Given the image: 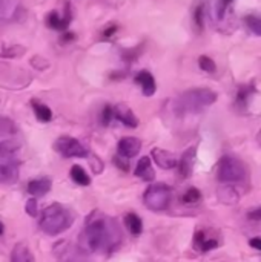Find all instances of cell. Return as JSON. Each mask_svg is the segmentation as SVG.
<instances>
[{
    "label": "cell",
    "mask_w": 261,
    "mask_h": 262,
    "mask_svg": "<svg viewBox=\"0 0 261 262\" xmlns=\"http://www.w3.org/2000/svg\"><path fill=\"white\" fill-rule=\"evenodd\" d=\"M123 241V233L117 221L103 212L94 210L85 221L80 233L82 250L91 253H114Z\"/></svg>",
    "instance_id": "6da1fadb"
},
{
    "label": "cell",
    "mask_w": 261,
    "mask_h": 262,
    "mask_svg": "<svg viewBox=\"0 0 261 262\" xmlns=\"http://www.w3.org/2000/svg\"><path fill=\"white\" fill-rule=\"evenodd\" d=\"M74 223V213L62 206V204H51L42 212L40 218V230L48 236H57L66 232Z\"/></svg>",
    "instance_id": "7a4b0ae2"
},
{
    "label": "cell",
    "mask_w": 261,
    "mask_h": 262,
    "mask_svg": "<svg viewBox=\"0 0 261 262\" xmlns=\"http://www.w3.org/2000/svg\"><path fill=\"white\" fill-rule=\"evenodd\" d=\"M217 94L211 89H191L185 92L177 101V111L180 114H197L214 104Z\"/></svg>",
    "instance_id": "3957f363"
},
{
    "label": "cell",
    "mask_w": 261,
    "mask_h": 262,
    "mask_svg": "<svg viewBox=\"0 0 261 262\" xmlns=\"http://www.w3.org/2000/svg\"><path fill=\"white\" fill-rule=\"evenodd\" d=\"M217 178L220 183H238L246 178L245 163L232 155H225L217 166Z\"/></svg>",
    "instance_id": "277c9868"
},
{
    "label": "cell",
    "mask_w": 261,
    "mask_h": 262,
    "mask_svg": "<svg viewBox=\"0 0 261 262\" xmlns=\"http://www.w3.org/2000/svg\"><path fill=\"white\" fill-rule=\"evenodd\" d=\"M172 200V190L168 184H152L143 195L145 207L151 212H163L169 207Z\"/></svg>",
    "instance_id": "5b68a950"
},
{
    "label": "cell",
    "mask_w": 261,
    "mask_h": 262,
    "mask_svg": "<svg viewBox=\"0 0 261 262\" xmlns=\"http://www.w3.org/2000/svg\"><path fill=\"white\" fill-rule=\"evenodd\" d=\"M54 149L57 154H60L65 158H88L89 152L88 149L75 138L72 137H60L54 143Z\"/></svg>",
    "instance_id": "8992f818"
},
{
    "label": "cell",
    "mask_w": 261,
    "mask_h": 262,
    "mask_svg": "<svg viewBox=\"0 0 261 262\" xmlns=\"http://www.w3.org/2000/svg\"><path fill=\"white\" fill-rule=\"evenodd\" d=\"M22 12L20 0H0V21H17Z\"/></svg>",
    "instance_id": "52a82bcc"
},
{
    "label": "cell",
    "mask_w": 261,
    "mask_h": 262,
    "mask_svg": "<svg viewBox=\"0 0 261 262\" xmlns=\"http://www.w3.org/2000/svg\"><path fill=\"white\" fill-rule=\"evenodd\" d=\"M195 158H197V149L189 147L183 152L180 161H178V172L183 178H191L194 173V166H195Z\"/></svg>",
    "instance_id": "ba28073f"
},
{
    "label": "cell",
    "mask_w": 261,
    "mask_h": 262,
    "mask_svg": "<svg viewBox=\"0 0 261 262\" xmlns=\"http://www.w3.org/2000/svg\"><path fill=\"white\" fill-rule=\"evenodd\" d=\"M117 149H118V155L125 158H134L142 149V141L135 137H123L118 141Z\"/></svg>",
    "instance_id": "9c48e42d"
},
{
    "label": "cell",
    "mask_w": 261,
    "mask_h": 262,
    "mask_svg": "<svg viewBox=\"0 0 261 262\" xmlns=\"http://www.w3.org/2000/svg\"><path fill=\"white\" fill-rule=\"evenodd\" d=\"M151 155H152V160L158 164V167H162L165 170H171L174 167H178V160L175 158V155L165 150V149L155 147V149H152Z\"/></svg>",
    "instance_id": "30bf717a"
},
{
    "label": "cell",
    "mask_w": 261,
    "mask_h": 262,
    "mask_svg": "<svg viewBox=\"0 0 261 262\" xmlns=\"http://www.w3.org/2000/svg\"><path fill=\"white\" fill-rule=\"evenodd\" d=\"M20 143L15 138L0 141V161H18Z\"/></svg>",
    "instance_id": "8fae6325"
},
{
    "label": "cell",
    "mask_w": 261,
    "mask_h": 262,
    "mask_svg": "<svg viewBox=\"0 0 261 262\" xmlns=\"http://www.w3.org/2000/svg\"><path fill=\"white\" fill-rule=\"evenodd\" d=\"M51 187H52V181L48 177L35 178L28 183V193L32 198H40V196H45L51 190Z\"/></svg>",
    "instance_id": "7c38bea8"
},
{
    "label": "cell",
    "mask_w": 261,
    "mask_h": 262,
    "mask_svg": "<svg viewBox=\"0 0 261 262\" xmlns=\"http://www.w3.org/2000/svg\"><path fill=\"white\" fill-rule=\"evenodd\" d=\"M220 243L215 238H208L203 230H197L194 235V249L200 253H208L215 250Z\"/></svg>",
    "instance_id": "4fadbf2b"
},
{
    "label": "cell",
    "mask_w": 261,
    "mask_h": 262,
    "mask_svg": "<svg viewBox=\"0 0 261 262\" xmlns=\"http://www.w3.org/2000/svg\"><path fill=\"white\" fill-rule=\"evenodd\" d=\"M18 177V161H0V183L12 184Z\"/></svg>",
    "instance_id": "5bb4252c"
},
{
    "label": "cell",
    "mask_w": 261,
    "mask_h": 262,
    "mask_svg": "<svg viewBox=\"0 0 261 262\" xmlns=\"http://www.w3.org/2000/svg\"><path fill=\"white\" fill-rule=\"evenodd\" d=\"M114 118L118 120L122 124L128 126V127H137L138 126V120L137 117L134 115V112L125 106V104H118L114 107Z\"/></svg>",
    "instance_id": "9a60e30c"
},
{
    "label": "cell",
    "mask_w": 261,
    "mask_h": 262,
    "mask_svg": "<svg viewBox=\"0 0 261 262\" xmlns=\"http://www.w3.org/2000/svg\"><path fill=\"white\" fill-rule=\"evenodd\" d=\"M55 250L63 262H89L80 249H74L72 246L63 244V249H60V246H58V247H55Z\"/></svg>",
    "instance_id": "2e32d148"
},
{
    "label": "cell",
    "mask_w": 261,
    "mask_h": 262,
    "mask_svg": "<svg viewBox=\"0 0 261 262\" xmlns=\"http://www.w3.org/2000/svg\"><path fill=\"white\" fill-rule=\"evenodd\" d=\"M135 177L145 180V181H154L155 178V170L152 167L151 158L149 157H142L137 161V167H135Z\"/></svg>",
    "instance_id": "e0dca14e"
},
{
    "label": "cell",
    "mask_w": 261,
    "mask_h": 262,
    "mask_svg": "<svg viewBox=\"0 0 261 262\" xmlns=\"http://www.w3.org/2000/svg\"><path fill=\"white\" fill-rule=\"evenodd\" d=\"M135 81L142 86V91L146 97H151L155 94V80L152 77V74H149L148 71H142L137 77H135Z\"/></svg>",
    "instance_id": "ac0fdd59"
},
{
    "label": "cell",
    "mask_w": 261,
    "mask_h": 262,
    "mask_svg": "<svg viewBox=\"0 0 261 262\" xmlns=\"http://www.w3.org/2000/svg\"><path fill=\"white\" fill-rule=\"evenodd\" d=\"M11 262H34V256L25 243H18L14 246L11 252Z\"/></svg>",
    "instance_id": "d6986e66"
},
{
    "label": "cell",
    "mask_w": 261,
    "mask_h": 262,
    "mask_svg": "<svg viewBox=\"0 0 261 262\" xmlns=\"http://www.w3.org/2000/svg\"><path fill=\"white\" fill-rule=\"evenodd\" d=\"M125 227L134 235H140L143 232V221L137 213H126L125 215Z\"/></svg>",
    "instance_id": "ffe728a7"
},
{
    "label": "cell",
    "mask_w": 261,
    "mask_h": 262,
    "mask_svg": "<svg viewBox=\"0 0 261 262\" xmlns=\"http://www.w3.org/2000/svg\"><path fill=\"white\" fill-rule=\"evenodd\" d=\"M15 134H17L15 124L9 118L0 115V141L8 140V138H12Z\"/></svg>",
    "instance_id": "44dd1931"
},
{
    "label": "cell",
    "mask_w": 261,
    "mask_h": 262,
    "mask_svg": "<svg viewBox=\"0 0 261 262\" xmlns=\"http://www.w3.org/2000/svg\"><path fill=\"white\" fill-rule=\"evenodd\" d=\"M71 178H72V181H74L75 184H78V186H89V184H91L89 175L85 172V169H83L82 166H77V164L71 167Z\"/></svg>",
    "instance_id": "7402d4cb"
},
{
    "label": "cell",
    "mask_w": 261,
    "mask_h": 262,
    "mask_svg": "<svg viewBox=\"0 0 261 262\" xmlns=\"http://www.w3.org/2000/svg\"><path fill=\"white\" fill-rule=\"evenodd\" d=\"M32 109H34V114H35V117H37L38 121H42V123L51 121L52 112H51V109H49L46 104H42V103L34 101V103H32Z\"/></svg>",
    "instance_id": "603a6c76"
},
{
    "label": "cell",
    "mask_w": 261,
    "mask_h": 262,
    "mask_svg": "<svg viewBox=\"0 0 261 262\" xmlns=\"http://www.w3.org/2000/svg\"><path fill=\"white\" fill-rule=\"evenodd\" d=\"M218 198L222 203H226V204H234V203H238V195L237 192L232 189V187H223L218 190Z\"/></svg>",
    "instance_id": "cb8c5ba5"
},
{
    "label": "cell",
    "mask_w": 261,
    "mask_h": 262,
    "mask_svg": "<svg viewBox=\"0 0 261 262\" xmlns=\"http://www.w3.org/2000/svg\"><path fill=\"white\" fill-rule=\"evenodd\" d=\"M200 200H202V192L195 187H189L182 198L185 204H195V203H200Z\"/></svg>",
    "instance_id": "d4e9b609"
},
{
    "label": "cell",
    "mask_w": 261,
    "mask_h": 262,
    "mask_svg": "<svg viewBox=\"0 0 261 262\" xmlns=\"http://www.w3.org/2000/svg\"><path fill=\"white\" fill-rule=\"evenodd\" d=\"M48 25L54 29H65L68 26V18H60L57 12H51L48 15Z\"/></svg>",
    "instance_id": "484cf974"
},
{
    "label": "cell",
    "mask_w": 261,
    "mask_h": 262,
    "mask_svg": "<svg viewBox=\"0 0 261 262\" xmlns=\"http://www.w3.org/2000/svg\"><path fill=\"white\" fill-rule=\"evenodd\" d=\"M246 25L249 26V29L257 34V35H261V17L260 15H248L245 18Z\"/></svg>",
    "instance_id": "4316f807"
},
{
    "label": "cell",
    "mask_w": 261,
    "mask_h": 262,
    "mask_svg": "<svg viewBox=\"0 0 261 262\" xmlns=\"http://www.w3.org/2000/svg\"><path fill=\"white\" fill-rule=\"evenodd\" d=\"M200 68H202L203 71H206V72H215V71H217V66H215L214 60H211V58L206 57V55L200 57Z\"/></svg>",
    "instance_id": "83f0119b"
},
{
    "label": "cell",
    "mask_w": 261,
    "mask_h": 262,
    "mask_svg": "<svg viewBox=\"0 0 261 262\" xmlns=\"http://www.w3.org/2000/svg\"><path fill=\"white\" fill-rule=\"evenodd\" d=\"M114 120V107L112 106H106L102 112V121L105 126H108L111 121Z\"/></svg>",
    "instance_id": "f1b7e54d"
},
{
    "label": "cell",
    "mask_w": 261,
    "mask_h": 262,
    "mask_svg": "<svg viewBox=\"0 0 261 262\" xmlns=\"http://www.w3.org/2000/svg\"><path fill=\"white\" fill-rule=\"evenodd\" d=\"M26 213H28L29 216H37L38 209H37V200H35V198L28 200V203H26Z\"/></svg>",
    "instance_id": "f546056e"
},
{
    "label": "cell",
    "mask_w": 261,
    "mask_h": 262,
    "mask_svg": "<svg viewBox=\"0 0 261 262\" xmlns=\"http://www.w3.org/2000/svg\"><path fill=\"white\" fill-rule=\"evenodd\" d=\"M114 163L117 164V167H118V169H122V170H125V172H128V170H129V164H128V161H125V157L117 155V157L114 158Z\"/></svg>",
    "instance_id": "4dcf8cb0"
},
{
    "label": "cell",
    "mask_w": 261,
    "mask_h": 262,
    "mask_svg": "<svg viewBox=\"0 0 261 262\" xmlns=\"http://www.w3.org/2000/svg\"><path fill=\"white\" fill-rule=\"evenodd\" d=\"M248 97H249V89H248V88H243V89L238 92L237 103H238V104H246V103H248Z\"/></svg>",
    "instance_id": "1f68e13d"
},
{
    "label": "cell",
    "mask_w": 261,
    "mask_h": 262,
    "mask_svg": "<svg viewBox=\"0 0 261 262\" xmlns=\"http://www.w3.org/2000/svg\"><path fill=\"white\" fill-rule=\"evenodd\" d=\"M195 21H197L198 26L203 25V6H198V8L195 9Z\"/></svg>",
    "instance_id": "d6a6232c"
},
{
    "label": "cell",
    "mask_w": 261,
    "mask_h": 262,
    "mask_svg": "<svg viewBox=\"0 0 261 262\" xmlns=\"http://www.w3.org/2000/svg\"><path fill=\"white\" fill-rule=\"evenodd\" d=\"M248 218L252 220V221H261V207L260 209H255L252 212L248 213Z\"/></svg>",
    "instance_id": "836d02e7"
},
{
    "label": "cell",
    "mask_w": 261,
    "mask_h": 262,
    "mask_svg": "<svg viewBox=\"0 0 261 262\" xmlns=\"http://www.w3.org/2000/svg\"><path fill=\"white\" fill-rule=\"evenodd\" d=\"M249 246L254 247L255 250H260L261 252V238H252V239L249 241Z\"/></svg>",
    "instance_id": "e575fe53"
},
{
    "label": "cell",
    "mask_w": 261,
    "mask_h": 262,
    "mask_svg": "<svg viewBox=\"0 0 261 262\" xmlns=\"http://www.w3.org/2000/svg\"><path fill=\"white\" fill-rule=\"evenodd\" d=\"M114 31H115V28L112 26V28H109V29H108V31L105 32V35H106V37H109L111 34H114Z\"/></svg>",
    "instance_id": "d590c367"
},
{
    "label": "cell",
    "mask_w": 261,
    "mask_h": 262,
    "mask_svg": "<svg viewBox=\"0 0 261 262\" xmlns=\"http://www.w3.org/2000/svg\"><path fill=\"white\" fill-rule=\"evenodd\" d=\"M257 141H258V144L261 146V129H260V132H258V135H257Z\"/></svg>",
    "instance_id": "8d00e7d4"
},
{
    "label": "cell",
    "mask_w": 261,
    "mask_h": 262,
    "mask_svg": "<svg viewBox=\"0 0 261 262\" xmlns=\"http://www.w3.org/2000/svg\"><path fill=\"white\" fill-rule=\"evenodd\" d=\"M2 233H3V224L0 223V235H2Z\"/></svg>",
    "instance_id": "74e56055"
},
{
    "label": "cell",
    "mask_w": 261,
    "mask_h": 262,
    "mask_svg": "<svg viewBox=\"0 0 261 262\" xmlns=\"http://www.w3.org/2000/svg\"><path fill=\"white\" fill-rule=\"evenodd\" d=\"M225 2H232V0H225Z\"/></svg>",
    "instance_id": "f35d334b"
}]
</instances>
